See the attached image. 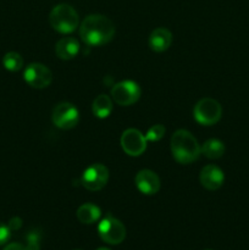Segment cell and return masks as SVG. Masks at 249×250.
Here are the masks:
<instances>
[{"label": "cell", "instance_id": "cell-11", "mask_svg": "<svg viewBox=\"0 0 249 250\" xmlns=\"http://www.w3.org/2000/svg\"><path fill=\"white\" fill-rule=\"evenodd\" d=\"M134 183L139 192L145 195L156 194L160 189V178L151 170L139 171L134 177Z\"/></svg>", "mask_w": 249, "mask_h": 250}, {"label": "cell", "instance_id": "cell-22", "mask_svg": "<svg viewBox=\"0 0 249 250\" xmlns=\"http://www.w3.org/2000/svg\"><path fill=\"white\" fill-rule=\"evenodd\" d=\"M22 226V220L20 217H12L9 222V227L11 229V231H16L20 227Z\"/></svg>", "mask_w": 249, "mask_h": 250}, {"label": "cell", "instance_id": "cell-2", "mask_svg": "<svg viewBox=\"0 0 249 250\" xmlns=\"http://www.w3.org/2000/svg\"><path fill=\"white\" fill-rule=\"evenodd\" d=\"M171 153L177 163L187 165L193 163L202 154L197 138L186 129H178L171 137Z\"/></svg>", "mask_w": 249, "mask_h": 250}, {"label": "cell", "instance_id": "cell-14", "mask_svg": "<svg viewBox=\"0 0 249 250\" xmlns=\"http://www.w3.org/2000/svg\"><path fill=\"white\" fill-rule=\"evenodd\" d=\"M78 51H80V43L77 39L72 38V37L61 38L55 45L56 56L61 60H71V59L76 58Z\"/></svg>", "mask_w": 249, "mask_h": 250}, {"label": "cell", "instance_id": "cell-17", "mask_svg": "<svg viewBox=\"0 0 249 250\" xmlns=\"http://www.w3.org/2000/svg\"><path fill=\"white\" fill-rule=\"evenodd\" d=\"M202 148V154L208 159H219L225 154V144L219 139H208Z\"/></svg>", "mask_w": 249, "mask_h": 250}, {"label": "cell", "instance_id": "cell-4", "mask_svg": "<svg viewBox=\"0 0 249 250\" xmlns=\"http://www.w3.org/2000/svg\"><path fill=\"white\" fill-rule=\"evenodd\" d=\"M193 116L198 124L203 126H211L217 124L222 116V107L217 100L204 98L195 104Z\"/></svg>", "mask_w": 249, "mask_h": 250}, {"label": "cell", "instance_id": "cell-20", "mask_svg": "<svg viewBox=\"0 0 249 250\" xmlns=\"http://www.w3.org/2000/svg\"><path fill=\"white\" fill-rule=\"evenodd\" d=\"M26 250H39L41 249V234L37 231H31L26 237Z\"/></svg>", "mask_w": 249, "mask_h": 250}, {"label": "cell", "instance_id": "cell-21", "mask_svg": "<svg viewBox=\"0 0 249 250\" xmlns=\"http://www.w3.org/2000/svg\"><path fill=\"white\" fill-rule=\"evenodd\" d=\"M11 237V229L9 225H5L0 222V246H4Z\"/></svg>", "mask_w": 249, "mask_h": 250}, {"label": "cell", "instance_id": "cell-1", "mask_svg": "<svg viewBox=\"0 0 249 250\" xmlns=\"http://www.w3.org/2000/svg\"><path fill=\"white\" fill-rule=\"evenodd\" d=\"M80 36L87 45H104L114 38L115 26L106 16L98 14L89 15L81 23Z\"/></svg>", "mask_w": 249, "mask_h": 250}, {"label": "cell", "instance_id": "cell-24", "mask_svg": "<svg viewBox=\"0 0 249 250\" xmlns=\"http://www.w3.org/2000/svg\"><path fill=\"white\" fill-rule=\"evenodd\" d=\"M97 250H110L109 248H98Z\"/></svg>", "mask_w": 249, "mask_h": 250}, {"label": "cell", "instance_id": "cell-10", "mask_svg": "<svg viewBox=\"0 0 249 250\" xmlns=\"http://www.w3.org/2000/svg\"><path fill=\"white\" fill-rule=\"evenodd\" d=\"M121 146L127 155L139 156L145 151L146 138L138 129L128 128L122 133Z\"/></svg>", "mask_w": 249, "mask_h": 250}, {"label": "cell", "instance_id": "cell-3", "mask_svg": "<svg viewBox=\"0 0 249 250\" xmlns=\"http://www.w3.org/2000/svg\"><path fill=\"white\" fill-rule=\"evenodd\" d=\"M50 26L56 32L62 34L72 33L78 27V14L71 5L59 4L53 7L49 15Z\"/></svg>", "mask_w": 249, "mask_h": 250}, {"label": "cell", "instance_id": "cell-15", "mask_svg": "<svg viewBox=\"0 0 249 250\" xmlns=\"http://www.w3.org/2000/svg\"><path fill=\"white\" fill-rule=\"evenodd\" d=\"M76 216H77L78 221L82 222V224L92 225L100 219L102 211H100L99 207H97V205L85 203V204L81 205L78 208L77 212H76Z\"/></svg>", "mask_w": 249, "mask_h": 250}, {"label": "cell", "instance_id": "cell-8", "mask_svg": "<svg viewBox=\"0 0 249 250\" xmlns=\"http://www.w3.org/2000/svg\"><path fill=\"white\" fill-rule=\"evenodd\" d=\"M51 120L58 128L71 129L78 124L80 112L71 103H60L53 109Z\"/></svg>", "mask_w": 249, "mask_h": 250}, {"label": "cell", "instance_id": "cell-9", "mask_svg": "<svg viewBox=\"0 0 249 250\" xmlns=\"http://www.w3.org/2000/svg\"><path fill=\"white\" fill-rule=\"evenodd\" d=\"M23 78L28 85L36 89H43L50 85L53 73L45 65L39 62L29 63L23 72Z\"/></svg>", "mask_w": 249, "mask_h": 250}, {"label": "cell", "instance_id": "cell-12", "mask_svg": "<svg viewBox=\"0 0 249 250\" xmlns=\"http://www.w3.org/2000/svg\"><path fill=\"white\" fill-rule=\"evenodd\" d=\"M199 181L208 190H217L224 185V171L215 165H207L200 171Z\"/></svg>", "mask_w": 249, "mask_h": 250}, {"label": "cell", "instance_id": "cell-13", "mask_svg": "<svg viewBox=\"0 0 249 250\" xmlns=\"http://www.w3.org/2000/svg\"><path fill=\"white\" fill-rule=\"evenodd\" d=\"M171 43H172V33L164 27L155 28L149 37V46L151 50L156 51V53L167 50Z\"/></svg>", "mask_w": 249, "mask_h": 250}, {"label": "cell", "instance_id": "cell-7", "mask_svg": "<svg viewBox=\"0 0 249 250\" xmlns=\"http://www.w3.org/2000/svg\"><path fill=\"white\" fill-rule=\"evenodd\" d=\"M109 181V170L103 164L88 166L82 175V185L90 192H98L106 186Z\"/></svg>", "mask_w": 249, "mask_h": 250}, {"label": "cell", "instance_id": "cell-6", "mask_svg": "<svg viewBox=\"0 0 249 250\" xmlns=\"http://www.w3.org/2000/svg\"><path fill=\"white\" fill-rule=\"evenodd\" d=\"M111 98L121 106H129L141 98V88L134 81H121L111 88Z\"/></svg>", "mask_w": 249, "mask_h": 250}, {"label": "cell", "instance_id": "cell-5", "mask_svg": "<svg viewBox=\"0 0 249 250\" xmlns=\"http://www.w3.org/2000/svg\"><path fill=\"white\" fill-rule=\"evenodd\" d=\"M98 233L102 241L107 244H120L126 238V227L120 220L106 215L98 225Z\"/></svg>", "mask_w": 249, "mask_h": 250}, {"label": "cell", "instance_id": "cell-23", "mask_svg": "<svg viewBox=\"0 0 249 250\" xmlns=\"http://www.w3.org/2000/svg\"><path fill=\"white\" fill-rule=\"evenodd\" d=\"M4 250H26V248H24V246H22L20 243H11L5 247Z\"/></svg>", "mask_w": 249, "mask_h": 250}, {"label": "cell", "instance_id": "cell-19", "mask_svg": "<svg viewBox=\"0 0 249 250\" xmlns=\"http://www.w3.org/2000/svg\"><path fill=\"white\" fill-rule=\"evenodd\" d=\"M164 134H165V127L163 125H154L148 129L145 138L149 142H158L163 138Z\"/></svg>", "mask_w": 249, "mask_h": 250}, {"label": "cell", "instance_id": "cell-25", "mask_svg": "<svg viewBox=\"0 0 249 250\" xmlns=\"http://www.w3.org/2000/svg\"><path fill=\"white\" fill-rule=\"evenodd\" d=\"M205 250H211V249H205Z\"/></svg>", "mask_w": 249, "mask_h": 250}, {"label": "cell", "instance_id": "cell-18", "mask_svg": "<svg viewBox=\"0 0 249 250\" xmlns=\"http://www.w3.org/2000/svg\"><path fill=\"white\" fill-rule=\"evenodd\" d=\"M2 65H4V67L7 71L17 72L23 66V59H22V56L19 53L10 51V53L5 54V56L2 58Z\"/></svg>", "mask_w": 249, "mask_h": 250}, {"label": "cell", "instance_id": "cell-16", "mask_svg": "<svg viewBox=\"0 0 249 250\" xmlns=\"http://www.w3.org/2000/svg\"><path fill=\"white\" fill-rule=\"evenodd\" d=\"M92 111L98 119H106L112 112V100L109 95L100 94L94 99Z\"/></svg>", "mask_w": 249, "mask_h": 250}]
</instances>
